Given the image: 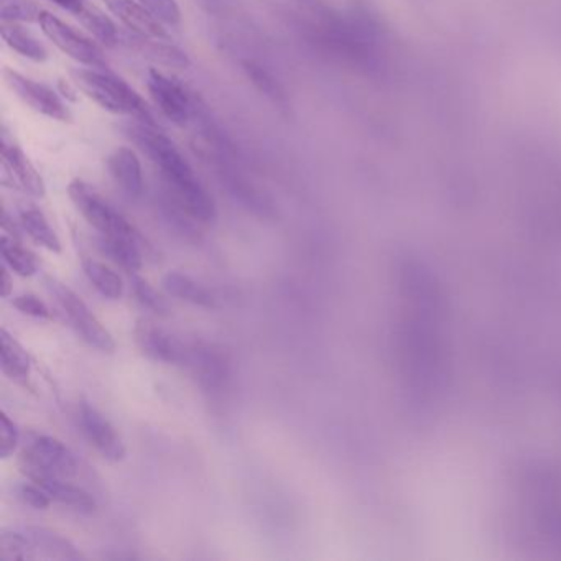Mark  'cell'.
<instances>
[{"mask_svg": "<svg viewBox=\"0 0 561 561\" xmlns=\"http://www.w3.org/2000/svg\"><path fill=\"white\" fill-rule=\"evenodd\" d=\"M123 130L130 142L157 167L163 190L170 193L196 221L213 225L218 219L215 199L188 160L165 134L160 133L157 126L137 119L124 124Z\"/></svg>", "mask_w": 561, "mask_h": 561, "instance_id": "obj_1", "label": "cell"}, {"mask_svg": "<svg viewBox=\"0 0 561 561\" xmlns=\"http://www.w3.org/2000/svg\"><path fill=\"white\" fill-rule=\"evenodd\" d=\"M71 78L84 96L93 100L98 106L117 116L133 117L142 123L157 126L152 111L134 88L123 78L111 73L107 68H77L71 70Z\"/></svg>", "mask_w": 561, "mask_h": 561, "instance_id": "obj_2", "label": "cell"}, {"mask_svg": "<svg viewBox=\"0 0 561 561\" xmlns=\"http://www.w3.org/2000/svg\"><path fill=\"white\" fill-rule=\"evenodd\" d=\"M19 462L31 481L45 476L70 479L78 472L73 451L61 439L45 433H27Z\"/></svg>", "mask_w": 561, "mask_h": 561, "instance_id": "obj_3", "label": "cell"}, {"mask_svg": "<svg viewBox=\"0 0 561 561\" xmlns=\"http://www.w3.org/2000/svg\"><path fill=\"white\" fill-rule=\"evenodd\" d=\"M45 285L60 305L64 313L67 314L68 321L77 331L78 336L88 346L94 347L101 353H114L116 351L117 344L113 334L101 323L100 318L91 311V308L84 304L80 295L75 294L70 287L54 277L45 278Z\"/></svg>", "mask_w": 561, "mask_h": 561, "instance_id": "obj_4", "label": "cell"}, {"mask_svg": "<svg viewBox=\"0 0 561 561\" xmlns=\"http://www.w3.org/2000/svg\"><path fill=\"white\" fill-rule=\"evenodd\" d=\"M68 196L78 211L100 234L142 239L134 225H130L116 208H113L93 186L88 185L83 180H71L68 185Z\"/></svg>", "mask_w": 561, "mask_h": 561, "instance_id": "obj_5", "label": "cell"}, {"mask_svg": "<svg viewBox=\"0 0 561 561\" xmlns=\"http://www.w3.org/2000/svg\"><path fill=\"white\" fill-rule=\"evenodd\" d=\"M206 396H225L232 379V363L222 347L209 343L190 344L186 366Z\"/></svg>", "mask_w": 561, "mask_h": 561, "instance_id": "obj_6", "label": "cell"}, {"mask_svg": "<svg viewBox=\"0 0 561 561\" xmlns=\"http://www.w3.org/2000/svg\"><path fill=\"white\" fill-rule=\"evenodd\" d=\"M147 88L160 113L176 126H188L195 119L199 98L186 90L180 81L167 77L162 71L150 70Z\"/></svg>", "mask_w": 561, "mask_h": 561, "instance_id": "obj_7", "label": "cell"}, {"mask_svg": "<svg viewBox=\"0 0 561 561\" xmlns=\"http://www.w3.org/2000/svg\"><path fill=\"white\" fill-rule=\"evenodd\" d=\"M45 37L68 57L73 58L78 64L90 68H107L106 58H104L101 48L90 38L84 37L77 28L70 27L67 22L58 19L50 12H42L38 19Z\"/></svg>", "mask_w": 561, "mask_h": 561, "instance_id": "obj_8", "label": "cell"}, {"mask_svg": "<svg viewBox=\"0 0 561 561\" xmlns=\"http://www.w3.org/2000/svg\"><path fill=\"white\" fill-rule=\"evenodd\" d=\"M4 80L8 87L14 91L15 96L35 113L50 117V119L58 121V123H71L73 121V114H71L68 104L61 100L57 91L51 90L47 84L38 83V81L24 77V75L11 70V68H5Z\"/></svg>", "mask_w": 561, "mask_h": 561, "instance_id": "obj_9", "label": "cell"}, {"mask_svg": "<svg viewBox=\"0 0 561 561\" xmlns=\"http://www.w3.org/2000/svg\"><path fill=\"white\" fill-rule=\"evenodd\" d=\"M78 422L81 433L91 446L111 462H121L126 458L127 449L113 423L91 403L83 402L78 409Z\"/></svg>", "mask_w": 561, "mask_h": 561, "instance_id": "obj_10", "label": "cell"}, {"mask_svg": "<svg viewBox=\"0 0 561 561\" xmlns=\"http://www.w3.org/2000/svg\"><path fill=\"white\" fill-rule=\"evenodd\" d=\"M137 346L144 356L169 366H186L190 346L149 320L137 321L134 328Z\"/></svg>", "mask_w": 561, "mask_h": 561, "instance_id": "obj_11", "label": "cell"}, {"mask_svg": "<svg viewBox=\"0 0 561 561\" xmlns=\"http://www.w3.org/2000/svg\"><path fill=\"white\" fill-rule=\"evenodd\" d=\"M2 170H4V183L11 180V186L14 188L24 190L35 198H44L47 193V186L41 173L25 156L21 146L9 137L5 129L2 134Z\"/></svg>", "mask_w": 561, "mask_h": 561, "instance_id": "obj_12", "label": "cell"}, {"mask_svg": "<svg viewBox=\"0 0 561 561\" xmlns=\"http://www.w3.org/2000/svg\"><path fill=\"white\" fill-rule=\"evenodd\" d=\"M114 18L119 19L133 34L140 37L169 41V32L163 28V22L157 19L139 0H103Z\"/></svg>", "mask_w": 561, "mask_h": 561, "instance_id": "obj_13", "label": "cell"}, {"mask_svg": "<svg viewBox=\"0 0 561 561\" xmlns=\"http://www.w3.org/2000/svg\"><path fill=\"white\" fill-rule=\"evenodd\" d=\"M121 47L129 48L142 57L149 58L153 64L162 65L167 68H180L186 70L192 67V60L185 51L172 44H165L160 38L140 37V35L123 34L121 37Z\"/></svg>", "mask_w": 561, "mask_h": 561, "instance_id": "obj_14", "label": "cell"}, {"mask_svg": "<svg viewBox=\"0 0 561 561\" xmlns=\"http://www.w3.org/2000/svg\"><path fill=\"white\" fill-rule=\"evenodd\" d=\"M107 170L116 185L126 193L129 198H139L144 192L142 165L139 157L129 147H117L107 157Z\"/></svg>", "mask_w": 561, "mask_h": 561, "instance_id": "obj_15", "label": "cell"}, {"mask_svg": "<svg viewBox=\"0 0 561 561\" xmlns=\"http://www.w3.org/2000/svg\"><path fill=\"white\" fill-rule=\"evenodd\" d=\"M241 67L248 80L254 84L255 90H257L275 110L280 111L285 116L290 114V96H288L287 90H285L280 80H278L267 67H264L261 61L251 60V58L242 60Z\"/></svg>", "mask_w": 561, "mask_h": 561, "instance_id": "obj_16", "label": "cell"}, {"mask_svg": "<svg viewBox=\"0 0 561 561\" xmlns=\"http://www.w3.org/2000/svg\"><path fill=\"white\" fill-rule=\"evenodd\" d=\"M32 482L44 488L54 502L70 507L78 514L93 515L96 512V501L93 495L80 485L71 484L68 479L45 476V478H37Z\"/></svg>", "mask_w": 561, "mask_h": 561, "instance_id": "obj_17", "label": "cell"}, {"mask_svg": "<svg viewBox=\"0 0 561 561\" xmlns=\"http://www.w3.org/2000/svg\"><path fill=\"white\" fill-rule=\"evenodd\" d=\"M0 366L12 382L31 386L32 367L27 351L5 328L0 331Z\"/></svg>", "mask_w": 561, "mask_h": 561, "instance_id": "obj_18", "label": "cell"}, {"mask_svg": "<svg viewBox=\"0 0 561 561\" xmlns=\"http://www.w3.org/2000/svg\"><path fill=\"white\" fill-rule=\"evenodd\" d=\"M163 288L169 291L172 297L186 301L193 307L205 308V310H215L219 307L218 298L205 285L196 282L190 275L182 274L179 271L169 272L162 280Z\"/></svg>", "mask_w": 561, "mask_h": 561, "instance_id": "obj_19", "label": "cell"}, {"mask_svg": "<svg viewBox=\"0 0 561 561\" xmlns=\"http://www.w3.org/2000/svg\"><path fill=\"white\" fill-rule=\"evenodd\" d=\"M142 242L144 239L129 238V236L100 234L98 249L124 271L137 274L144 265L142 254H140Z\"/></svg>", "mask_w": 561, "mask_h": 561, "instance_id": "obj_20", "label": "cell"}, {"mask_svg": "<svg viewBox=\"0 0 561 561\" xmlns=\"http://www.w3.org/2000/svg\"><path fill=\"white\" fill-rule=\"evenodd\" d=\"M25 534L34 545L37 558H55V560H78L83 557L64 535L44 527H24Z\"/></svg>", "mask_w": 561, "mask_h": 561, "instance_id": "obj_21", "label": "cell"}, {"mask_svg": "<svg viewBox=\"0 0 561 561\" xmlns=\"http://www.w3.org/2000/svg\"><path fill=\"white\" fill-rule=\"evenodd\" d=\"M19 221H21L22 229L31 236L32 241L37 242L42 248L47 251L54 252V254H60L61 241L58 238L55 229L51 228L48 222L47 216L34 206H27L22 208L19 213Z\"/></svg>", "mask_w": 561, "mask_h": 561, "instance_id": "obj_22", "label": "cell"}, {"mask_svg": "<svg viewBox=\"0 0 561 561\" xmlns=\"http://www.w3.org/2000/svg\"><path fill=\"white\" fill-rule=\"evenodd\" d=\"M2 38L11 50L27 60L35 61V64H44L50 58L45 45L19 24L2 22Z\"/></svg>", "mask_w": 561, "mask_h": 561, "instance_id": "obj_23", "label": "cell"}, {"mask_svg": "<svg viewBox=\"0 0 561 561\" xmlns=\"http://www.w3.org/2000/svg\"><path fill=\"white\" fill-rule=\"evenodd\" d=\"M83 271L88 280L107 300H121L124 295V282L119 274L94 259H83Z\"/></svg>", "mask_w": 561, "mask_h": 561, "instance_id": "obj_24", "label": "cell"}, {"mask_svg": "<svg viewBox=\"0 0 561 561\" xmlns=\"http://www.w3.org/2000/svg\"><path fill=\"white\" fill-rule=\"evenodd\" d=\"M2 259L4 264L11 268L14 274L21 275V277H34L38 272L37 257L32 254L28 249L19 242V239L12 238V236H2Z\"/></svg>", "mask_w": 561, "mask_h": 561, "instance_id": "obj_25", "label": "cell"}, {"mask_svg": "<svg viewBox=\"0 0 561 561\" xmlns=\"http://www.w3.org/2000/svg\"><path fill=\"white\" fill-rule=\"evenodd\" d=\"M81 22L87 25L88 31L101 42V44L106 45V47H121V37H123V32L117 28V25L107 18L103 12L98 11L96 8H90L87 5L83 12H81L80 18Z\"/></svg>", "mask_w": 561, "mask_h": 561, "instance_id": "obj_26", "label": "cell"}, {"mask_svg": "<svg viewBox=\"0 0 561 561\" xmlns=\"http://www.w3.org/2000/svg\"><path fill=\"white\" fill-rule=\"evenodd\" d=\"M0 558L5 561L14 560H35L34 545L31 538L25 534L24 528L21 530H8L4 528L0 534Z\"/></svg>", "mask_w": 561, "mask_h": 561, "instance_id": "obj_27", "label": "cell"}, {"mask_svg": "<svg viewBox=\"0 0 561 561\" xmlns=\"http://www.w3.org/2000/svg\"><path fill=\"white\" fill-rule=\"evenodd\" d=\"M130 285H133V291L134 295H136L137 301L144 305L147 310L153 311V313L159 314V317H169L170 305L167 304L165 298H163L146 278L133 274Z\"/></svg>", "mask_w": 561, "mask_h": 561, "instance_id": "obj_28", "label": "cell"}, {"mask_svg": "<svg viewBox=\"0 0 561 561\" xmlns=\"http://www.w3.org/2000/svg\"><path fill=\"white\" fill-rule=\"evenodd\" d=\"M0 5H2V22H9V24L38 22L44 12L34 0H0Z\"/></svg>", "mask_w": 561, "mask_h": 561, "instance_id": "obj_29", "label": "cell"}, {"mask_svg": "<svg viewBox=\"0 0 561 561\" xmlns=\"http://www.w3.org/2000/svg\"><path fill=\"white\" fill-rule=\"evenodd\" d=\"M140 4L146 5L157 19L170 27H179L182 24V11L176 0H139Z\"/></svg>", "mask_w": 561, "mask_h": 561, "instance_id": "obj_30", "label": "cell"}, {"mask_svg": "<svg viewBox=\"0 0 561 561\" xmlns=\"http://www.w3.org/2000/svg\"><path fill=\"white\" fill-rule=\"evenodd\" d=\"M18 497L21 499L24 504L31 505L35 511H47L50 507L54 499L48 495V492L45 491L41 485L35 484V482H22V484L18 485Z\"/></svg>", "mask_w": 561, "mask_h": 561, "instance_id": "obj_31", "label": "cell"}, {"mask_svg": "<svg viewBox=\"0 0 561 561\" xmlns=\"http://www.w3.org/2000/svg\"><path fill=\"white\" fill-rule=\"evenodd\" d=\"M0 456L2 459H8L9 456L14 455L18 449L19 442H21V432L19 426L15 425L14 420L8 413H2L0 416Z\"/></svg>", "mask_w": 561, "mask_h": 561, "instance_id": "obj_32", "label": "cell"}, {"mask_svg": "<svg viewBox=\"0 0 561 561\" xmlns=\"http://www.w3.org/2000/svg\"><path fill=\"white\" fill-rule=\"evenodd\" d=\"M12 305H14L15 310L21 311L22 314H27V317L37 318V320H51L50 308L37 295H18L12 300Z\"/></svg>", "mask_w": 561, "mask_h": 561, "instance_id": "obj_33", "label": "cell"}, {"mask_svg": "<svg viewBox=\"0 0 561 561\" xmlns=\"http://www.w3.org/2000/svg\"><path fill=\"white\" fill-rule=\"evenodd\" d=\"M58 8L65 9V11L71 12V14L80 18L81 12L87 9V0H51Z\"/></svg>", "mask_w": 561, "mask_h": 561, "instance_id": "obj_34", "label": "cell"}, {"mask_svg": "<svg viewBox=\"0 0 561 561\" xmlns=\"http://www.w3.org/2000/svg\"><path fill=\"white\" fill-rule=\"evenodd\" d=\"M11 268L5 265L4 271H2V297L9 298L14 291V280L11 277Z\"/></svg>", "mask_w": 561, "mask_h": 561, "instance_id": "obj_35", "label": "cell"}, {"mask_svg": "<svg viewBox=\"0 0 561 561\" xmlns=\"http://www.w3.org/2000/svg\"><path fill=\"white\" fill-rule=\"evenodd\" d=\"M226 0H203L202 4H205L209 11H218L225 5Z\"/></svg>", "mask_w": 561, "mask_h": 561, "instance_id": "obj_36", "label": "cell"}]
</instances>
